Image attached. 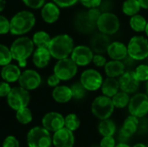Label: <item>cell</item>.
I'll list each match as a JSON object with an SVG mask.
<instances>
[{
	"label": "cell",
	"mask_w": 148,
	"mask_h": 147,
	"mask_svg": "<svg viewBox=\"0 0 148 147\" xmlns=\"http://www.w3.org/2000/svg\"><path fill=\"white\" fill-rule=\"evenodd\" d=\"M101 89L103 95L112 98L121 90L119 80L114 77H107L105 80H103Z\"/></svg>",
	"instance_id": "obj_25"
},
{
	"label": "cell",
	"mask_w": 148,
	"mask_h": 147,
	"mask_svg": "<svg viewBox=\"0 0 148 147\" xmlns=\"http://www.w3.org/2000/svg\"><path fill=\"white\" fill-rule=\"evenodd\" d=\"M141 7L138 0H125L122 3V12L128 16L139 14Z\"/></svg>",
	"instance_id": "obj_29"
},
{
	"label": "cell",
	"mask_w": 148,
	"mask_h": 147,
	"mask_svg": "<svg viewBox=\"0 0 148 147\" xmlns=\"http://www.w3.org/2000/svg\"><path fill=\"white\" fill-rule=\"evenodd\" d=\"M32 41L37 48H49L51 37L45 31H37L34 34Z\"/></svg>",
	"instance_id": "obj_30"
},
{
	"label": "cell",
	"mask_w": 148,
	"mask_h": 147,
	"mask_svg": "<svg viewBox=\"0 0 148 147\" xmlns=\"http://www.w3.org/2000/svg\"><path fill=\"white\" fill-rule=\"evenodd\" d=\"M102 11L101 10V9L99 7H95V8H90L88 9V10L87 11V14L88 16V17L95 23L97 22V20L99 19L100 16L101 15Z\"/></svg>",
	"instance_id": "obj_38"
},
{
	"label": "cell",
	"mask_w": 148,
	"mask_h": 147,
	"mask_svg": "<svg viewBox=\"0 0 148 147\" xmlns=\"http://www.w3.org/2000/svg\"><path fill=\"white\" fill-rule=\"evenodd\" d=\"M12 55L10 49L3 44H0V66H5L10 63Z\"/></svg>",
	"instance_id": "obj_35"
},
{
	"label": "cell",
	"mask_w": 148,
	"mask_h": 147,
	"mask_svg": "<svg viewBox=\"0 0 148 147\" xmlns=\"http://www.w3.org/2000/svg\"><path fill=\"white\" fill-rule=\"evenodd\" d=\"M6 98L9 107L15 111L28 107L30 101V95L29 91L22 87H16L11 88Z\"/></svg>",
	"instance_id": "obj_8"
},
{
	"label": "cell",
	"mask_w": 148,
	"mask_h": 147,
	"mask_svg": "<svg viewBox=\"0 0 148 147\" xmlns=\"http://www.w3.org/2000/svg\"><path fill=\"white\" fill-rule=\"evenodd\" d=\"M128 112L139 119H141L148 113V95L147 94L138 93L131 97L128 104Z\"/></svg>",
	"instance_id": "obj_10"
},
{
	"label": "cell",
	"mask_w": 148,
	"mask_h": 147,
	"mask_svg": "<svg viewBox=\"0 0 148 147\" xmlns=\"http://www.w3.org/2000/svg\"><path fill=\"white\" fill-rule=\"evenodd\" d=\"M110 43L111 42L108 36L101 32L95 34L90 39V48L94 53L96 54H103L107 52Z\"/></svg>",
	"instance_id": "obj_18"
},
{
	"label": "cell",
	"mask_w": 148,
	"mask_h": 147,
	"mask_svg": "<svg viewBox=\"0 0 148 147\" xmlns=\"http://www.w3.org/2000/svg\"><path fill=\"white\" fill-rule=\"evenodd\" d=\"M71 92H72V96L75 100H82L85 97L87 89L83 87V85L81 83V81L74 83L71 87Z\"/></svg>",
	"instance_id": "obj_34"
},
{
	"label": "cell",
	"mask_w": 148,
	"mask_h": 147,
	"mask_svg": "<svg viewBox=\"0 0 148 147\" xmlns=\"http://www.w3.org/2000/svg\"><path fill=\"white\" fill-rule=\"evenodd\" d=\"M145 33H146V35H147V38H148V21H147V23L146 29H145Z\"/></svg>",
	"instance_id": "obj_52"
},
{
	"label": "cell",
	"mask_w": 148,
	"mask_h": 147,
	"mask_svg": "<svg viewBox=\"0 0 148 147\" xmlns=\"http://www.w3.org/2000/svg\"><path fill=\"white\" fill-rule=\"evenodd\" d=\"M114 108L112 98L103 94L97 96L91 104V112L93 115L100 120L110 118Z\"/></svg>",
	"instance_id": "obj_5"
},
{
	"label": "cell",
	"mask_w": 148,
	"mask_h": 147,
	"mask_svg": "<svg viewBox=\"0 0 148 147\" xmlns=\"http://www.w3.org/2000/svg\"><path fill=\"white\" fill-rule=\"evenodd\" d=\"M147 23V19L140 14H136L130 17V21H129L130 27L134 31L137 33L145 32Z\"/></svg>",
	"instance_id": "obj_28"
},
{
	"label": "cell",
	"mask_w": 148,
	"mask_h": 147,
	"mask_svg": "<svg viewBox=\"0 0 148 147\" xmlns=\"http://www.w3.org/2000/svg\"><path fill=\"white\" fill-rule=\"evenodd\" d=\"M6 6V1L5 0H0V12L4 10Z\"/></svg>",
	"instance_id": "obj_48"
},
{
	"label": "cell",
	"mask_w": 148,
	"mask_h": 147,
	"mask_svg": "<svg viewBox=\"0 0 148 147\" xmlns=\"http://www.w3.org/2000/svg\"><path fill=\"white\" fill-rule=\"evenodd\" d=\"M52 97L58 103L62 104L69 102L73 98L70 87L65 85H58L55 87L52 91Z\"/></svg>",
	"instance_id": "obj_24"
},
{
	"label": "cell",
	"mask_w": 148,
	"mask_h": 147,
	"mask_svg": "<svg viewBox=\"0 0 148 147\" xmlns=\"http://www.w3.org/2000/svg\"><path fill=\"white\" fill-rule=\"evenodd\" d=\"M146 94L148 95V80L146 81Z\"/></svg>",
	"instance_id": "obj_51"
},
{
	"label": "cell",
	"mask_w": 148,
	"mask_h": 147,
	"mask_svg": "<svg viewBox=\"0 0 148 147\" xmlns=\"http://www.w3.org/2000/svg\"><path fill=\"white\" fill-rule=\"evenodd\" d=\"M75 141L74 132L65 126L55 132L52 136V145L54 147H74Z\"/></svg>",
	"instance_id": "obj_14"
},
{
	"label": "cell",
	"mask_w": 148,
	"mask_h": 147,
	"mask_svg": "<svg viewBox=\"0 0 148 147\" xmlns=\"http://www.w3.org/2000/svg\"><path fill=\"white\" fill-rule=\"evenodd\" d=\"M146 60H147V64H148V57H147V59H146Z\"/></svg>",
	"instance_id": "obj_53"
},
{
	"label": "cell",
	"mask_w": 148,
	"mask_h": 147,
	"mask_svg": "<svg viewBox=\"0 0 148 147\" xmlns=\"http://www.w3.org/2000/svg\"><path fill=\"white\" fill-rule=\"evenodd\" d=\"M141 9L144 10H148V0H138Z\"/></svg>",
	"instance_id": "obj_47"
},
{
	"label": "cell",
	"mask_w": 148,
	"mask_h": 147,
	"mask_svg": "<svg viewBox=\"0 0 148 147\" xmlns=\"http://www.w3.org/2000/svg\"><path fill=\"white\" fill-rule=\"evenodd\" d=\"M126 68H127L123 62L118 60H111L107 62L104 66V71L107 76L114 78L120 77L126 71Z\"/></svg>",
	"instance_id": "obj_22"
},
{
	"label": "cell",
	"mask_w": 148,
	"mask_h": 147,
	"mask_svg": "<svg viewBox=\"0 0 148 147\" xmlns=\"http://www.w3.org/2000/svg\"><path fill=\"white\" fill-rule=\"evenodd\" d=\"M121 27L119 17L113 12H102L96 22V28L99 32L108 36L115 34Z\"/></svg>",
	"instance_id": "obj_7"
},
{
	"label": "cell",
	"mask_w": 148,
	"mask_h": 147,
	"mask_svg": "<svg viewBox=\"0 0 148 147\" xmlns=\"http://www.w3.org/2000/svg\"><path fill=\"white\" fill-rule=\"evenodd\" d=\"M81 126V120L75 113H69L64 117V126L72 132L76 131Z\"/></svg>",
	"instance_id": "obj_33"
},
{
	"label": "cell",
	"mask_w": 148,
	"mask_h": 147,
	"mask_svg": "<svg viewBox=\"0 0 148 147\" xmlns=\"http://www.w3.org/2000/svg\"><path fill=\"white\" fill-rule=\"evenodd\" d=\"M80 81L87 91H96L101 88L103 77L98 70L88 68L82 73Z\"/></svg>",
	"instance_id": "obj_11"
},
{
	"label": "cell",
	"mask_w": 148,
	"mask_h": 147,
	"mask_svg": "<svg viewBox=\"0 0 148 147\" xmlns=\"http://www.w3.org/2000/svg\"><path fill=\"white\" fill-rule=\"evenodd\" d=\"M81 3L86 7V8H95V7H100L102 0H79Z\"/></svg>",
	"instance_id": "obj_44"
},
{
	"label": "cell",
	"mask_w": 148,
	"mask_h": 147,
	"mask_svg": "<svg viewBox=\"0 0 148 147\" xmlns=\"http://www.w3.org/2000/svg\"><path fill=\"white\" fill-rule=\"evenodd\" d=\"M10 49L12 59L16 61L20 67H25L27 59L34 52V42L29 37L22 36L13 42Z\"/></svg>",
	"instance_id": "obj_2"
},
{
	"label": "cell",
	"mask_w": 148,
	"mask_h": 147,
	"mask_svg": "<svg viewBox=\"0 0 148 147\" xmlns=\"http://www.w3.org/2000/svg\"><path fill=\"white\" fill-rule=\"evenodd\" d=\"M115 146L116 141L114 136H104L100 142V147H114Z\"/></svg>",
	"instance_id": "obj_40"
},
{
	"label": "cell",
	"mask_w": 148,
	"mask_h": 147,
	"mask_svg": "<svg viewBox=\"0 0 148 147\" xmlns=\"http://www.w3.org/2000/svg\"><path fill=\"white\" fill-rule=\"evenodd\" d=\"M130 96L129 94L124 92V91H119L116 94H114L112 97V101L115 108H125L128 106L130 101Z\"/></svg>",
	"instance_id": "obj_31"
},
{
	"label": "cell",
	"mask_w": 148,
	"mask_h": 147,
	"mask_svg": "<svg viewBox=\"0 0 148 147\" xmlns=\"http://www.w3.org/2000/svg\"><path fill=\"white\" fill-rule=\"evenodd\" d=\"M139 124H140L139 118L131 114L127 116L125 119L120 130V138H121V142H125L129 138H131L138 131Z\"/></svg>",
	"instance_id": "obj_17"
},
{
	"label": "cell",
	"mask_w": 148,
	"mask_h": 147,
	"mask_svg": "<svg viewBox=\"0 0 148 147\" xmlns=\"http://www.w3.org/2000/svg\"><path fill=\"white\" fill-rule=\"evenodd\" d=\"M41 15L44 22L47 23H54L60 16L59 6L55 3H47L42 7Z\"/></svg>",
	"instance_id": "obj_20"
},
{
	"label": "cell",
	"mask_w": 148,
	"mask_h": 147,
	"mask_svg": "<svg viewBox=\"0 0 148 147\" xmlns=\"http://www.w3.org/2000/svg\"><path fill=\"white\" fill-rule=\"evenodd\" d=\"M147 147H148V146H147Z\"/></svg>",
	"instance_id": "obj_54"
},
{
	"label": "cell",
	"mask_w": 148,
	"mask_h": 147,
	"mask_svg": "<svg viewBox=\"0 0 148 147\" xmlns=\"http://www.w3.org/2000/svg\"><path fill=\"white\" fill-rule=\"evenodd\" d=\"M92 62L96 67H99V68L103 67L104 68L105 64L107 63V59L102 54H95V55H94Z\"/></svg>",
	"instance_id": "obj_41"
},
{
	"label": "cell",
	"mask_w": 148,
	"mask_h": 147,
	"mask_svg": "<svg viewBox=\"0 0 148 147\" xmlns=\"http://www.w3.org/2000/svg\"><path fill=\"white\" fill-rule=\"evenodd\" d=\"M60 81H61V80H60V79L57 77V75H55V74L51 75L48 78V80H47L48 85H49V87H53V88L58 86L59 83H60Z\"/></svg>",
	"instance_id": "obj_46"
},
{
	"label": "cell",
	"mask_w": 148,
	"mask_h": 147,
	"mask_svg": "<svg viewBox=\"0 0 148 147\" xmlns=\"http://www.w3.org/2000/svg\"><path fill=\"white\" fill-rule=\"evenodd\" d=\"M27 144L29 147H50L52 136L50 132L42 126H34L27 133Z\"/></svg>",
	"instance_id": "obj_4"
},
{
	"label": "cell",
	"mask_w": 148,
	"mask_h": 147,
	"mask_svg": "<svg viewBox=\"0 0 148 147\" xmlns=\"http://www.w3.org/2000/svg\"><path fill=\"white\" fill-rule=\"evenodd\" d=\"M114 147H131L129 145H127L126 142H120L119 144H116Z\"/></svg>",
	"instance_id": "obj_49"
},
{
	"label": "cell",
	"mask_w": 148,
	"mask_h": 147,
	"mask_svg": "<svg viewBox=\"0 0 148 147\" xmlns=\"http://www.w3.org/2000/svg\"><path fill=\"white\" fill-rule=\"evenodd\" d=\"M55 3H56L59 7L62 8H67V7H70L73 6L74 4H75L79 0H53Z\"/></svg>",
	"instance_id": "obj_45"
},
{
	"label": "cell",
	"mask_w": 148,
	"mask_h": 147,
	"mask_svg": "<svg viewBox=\"0 0 148 147\" xmlns=\"http://www.w3.org/2000/svg\"><path fill=\"white\" fill-rule=\"evenodd\" d=\"M10 32L13 35H23L29 32L36 23V18L32 12L22 10L17 12L10 21Z\"/></svg>",
	"instance_id": "obj_3"
},
{
	"label": "cell",
	"mask_w": 148,
	"mask_h": 147,
	"mask_svg": "<svg viewBox=\"0 0 148 147\" xmlns=\"http://www.w3.org/2000/svg\"><path fill=\"white\" fill-rule=\"evenodd\" d=\"M94 55V51L90 47L86 45H79L74 48L70 55V58L76 63L77 66L84 67L92 62Z\"/></svg>",
	"instance_id": "obj_12"
},
{
	"label": "cell",
	"mask_w": 148,
	"mask_h": 147,
	"mask_svg": "<svg viewBox=\"0 0 148 147\" xmlns=\"http://www.w3.org/2000/svg\"><path fill=\"white\" fill-rule=\"evenodd\" d=\"M10 21L3 16L0 15V35L6 34L10 31Z\"/></svg>",
	"instance_id": "obj_39"
},
{
	"label": "cell",
	"mask_w": 148,
	"mask_h": 147,
	"mask_svg": "<svg viewBox=\"0 0 148 147\" xmlns=\"http://www.w3.org/2000/svg\"><path fill=\"white\" fill-rule=\"evenodd\" d=\"M133 147H147V146H146L143 143H137V144H135Z\"/></svg>",
	"instance_id": "obj_50"
},
{
	"label": "cell",
	"mask_w": 148,
	"mask_h": 147,
	"mask_svg": "<svg viewBox=\"0 0 148 147\" xmlns=\"http://www.w3.org/2000/svg\"><path fill=\"white\" fill-rule=\"evenodd\" d=\"M75 27L82 33H90L96 28V23L93 22L88 16L87 11L79 12L75 18Z\"/></svg>",
	"instance_id": "obj_19"
},
{
	"label": "cell",
	"mask_w": 148,
	"mask_h": 147,
	"mask_svg": "<svg viewBox=\"0 0 148 147\" xmlns=\"http://www.w3.org/2000/svg\"><path fill=\"white\" fill-rule=\"evenodd\" d=\"M23 2L28 7L31 9H39L44 5L45 0H23Z\"/></svg>",
	"instance_id": "obj_42"
},
{
	"label": "cell",
	"mask_w": 148,
	"mask_h": 147,
	"mask_svg": "<svg viewBox=\"0 0 148 147\" xmlns=\"http://www.w3.org/2000/svg\"><path fill=\"white\" fill-rule=\"evenodd\" d=\"M16 119L20 124L28 125L32 121L33 114L31 110L28 107H25L16 111Z\"/></svg>",
	"instance_id": "obj_32"
},
{
	"label": "cell",
	"mask_w": 148,
	"mask_h": 147,
	"mask_svg": "<svg viewBox=\"0 0 148 147\" xmlns=\"http://www.w3.org/2000/svg\"><path fill=\"white\" fill-rule=\"evenodd\" d=\"M2 147H20V143L15 136L9 135L3 139Z\"/></svg>",
	"instance_id": "obj_37"
},
{
	"label": "cell",
	"mask_w": 148,
	"mask_h": 147,
	"mask_svg": "<svg viewBox=\"0 0 148 147\" xmlns=\"http://www.w3.org/2000/svg\"><path fill=\"white\" fill-rule=\"evenodd\" d=\"M11 90V88L7 81L0 82V97H7Z\"/></svg>",
	"instance_id": "obj_43"
},
{
	"label": "cell",
	"mask_w": 148,
	"mask_h": 147,
	"mask_svg": "<svg viewBox=\"0 0 148 147\" xmlns=\"http://www.w3.org/2000/svg\"><path fill=\"white\" fill-rule=\"evenodd\" d=\"M21 70L18 66L15 64H7L3 66V68L1 70V76L4 81L7 82H15L18 81L20 75H21Z\"/></svg>",
	"instance_id": "obj_26"
},
{
	"label": "cell",
	"mask_w": 148,
	"mask_h": 147,
	"mask_svg": "<svg viewBox=\"0 0 148 147\" xmlns=\"http://www.w3.org/2000/svg\"><path fill=\"white\" fill-rule=\"evenodd\" d=\"M107 53L111 60L122 61L127 55V46L121 42H113L109 44Z\"/></svg>",
	"instance_id": "obj_21"
},
{
	"label": "cell",
	"mask_w": 148,
	"mask_h": 147,
	"mask_svg": "<svg viewBox=\"0 0 148 147\" xmlns=\"http://www.w3.org/2000/svg\"><path fill=\"white\" fill-rule=\"evenodd\" d=\"M78 66L71 58H63L58 60L54 67V74L61 81H69L77 74Z\"/></svg>",
	"instance_id": "obj_9"
},
{
	"label": "cell",
	"mask_w": 148,
	"mask_h": 147,
	"mask_svg": "<svg viewBox=\"0 0 148 147\" xmlns=\"http://www.w3.org/2000/svg\"><path fill=\"white\" fill-rule=\"evenodd\" d=\"M41 81L42 80L40 75L33 69H27L23 71L21 73V75L18 79L20 87L28 91L37 88L40 86Z\"/></svg>",
	"instance_id": "obj_15"
},
{
	"label": "cell",
	"mask_w": 148,
	"mask_h": 147,
	"mask_svg": "<svg viewBox=\"0 0 148 147\" xmlns=\"http://www.w3.org/2000/svg\"><path fill=\"white\" fill-rule=\"evenodd\" d=\"M98 132L102 137L114 136L116 132V125L110 118L101 120L98 125Z\"/></svg>",
	"instance_id": "obj_27"
},
{
	"label": "cell",
	"mask_w": 148,
	"mask_h": 147,
	"mask_svg": "<svg viewBox=\"0 0 148 147\" xmlns=\"http://www.w3.org/2000/svg\"><path fill=\"white\" fill-rule=\"evenodd\" d=\"M74 48L73 38L68 34H61L51 38L48 49L52 57L60 60L69 57Z\"/></svg>",
	"instance_id": "obj_1"
},
{
	"label": "cell",
	"mask_w": 148,
	"mask_h": 147,
	"mask_svg": "<svg viewBox=\"0 0 148 147\" xmlns=\"http://www.w3.org/2000/svg\"><path fill=\"white\" fill-rule=\"evenodd\" d=\"M127 55L134 61H143L148 57V39L143 36H133L127 44Z\"/></svg>",
	"instance_id": "obj_6"
},
{
	"label": "cell",
	"mask_w": 148,
	"mask_h": 147,
	"mask_svg": "<svg viewBox=\"0 0 148 147\" xmlns=\"http://www.w3.org/2000/svg\"><path fill=\"white\" fill-rule=\"evenodd\" d=\"M134 73L140 82H146L148 80V64H140L136 67Z\"/></svg>",
	"instance_id": "obj_36"
},
{
	"label": "cell",
	"mask_w": 148,
	"mask_h": 147,
	"mask_svg": "<svg viewBox=\"0 0 148 147\" xmlns=\"http://www.w3.org/2000/svg\"><path fill=\"white\" fill-rule=\"evenodd\" d=\"M140 83V81L137 78L134 71L132 70H126L119 79L120 89L129 94L135 93L139 89Z\"/></svg>",
	"instance_id": "obj_13"
},
{
	"label": "cell",
	"mask_w": 148,
	"mask_h": 147,
	"mask_svg": "<svg viewBox=\"0 0 148 147\" xmlns=\"http://www.w3.org/2000/svg\"><path fill=\"white\" fill-rule=\"evenodd\" d=\"M51 55L50 52L49 50V49L47 48H37L34 53H33V62L34 64L39 68H45L51 58Z\"/></svg>",
	"instance_id": "obj_23"
},
{
	"label": "cell",
	"mask_w": 148,
	"mask_h": 147,
	"mask_svg": "<svg viewBox=\"0 0 148 147\" xmlns=\"http://www.w3.org/2000/svg\"><path fill=\"white\" fill-rule=\"evenodd\" d=\"M42 125L50 133H55L64 127V117L57 112H49L42 119Z\"/></svg>",
	"instance_id": "obj_16"
}]
</instances>
